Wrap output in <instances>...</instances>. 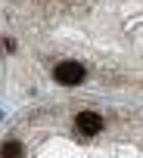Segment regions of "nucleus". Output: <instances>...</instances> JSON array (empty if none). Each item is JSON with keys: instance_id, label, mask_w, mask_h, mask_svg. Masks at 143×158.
Masks as SVG:
<instances>
[{"instance_id": "f257e3e1", "label": "nucleus", "mask_w": 143, "mask_h": 158, "mask_svg": "<svg viewBox=\"0 0 143 158\" xmlns=\"http://www.w3.org/2000/svg\"><path fill=\"white\" fill-rule=\"evenodd\" d=\"M53 77L59 84H65V87H75V84L84 81V65L81 62H59L56 71H53Z\"/></svg>"}, {"instance_id": "f03ea898", "label": "nucleus", "mask_w": 143, "mask_h": 158, "mask_svg": "<svg viewBox=\"0 0 143 158\" xmlns=\"http://www.w3.org/2000/svg\"><path fill=\"white\" fill-rule=\"evenodd\" d=\"M75 127H78V133H84V136H93V133H100V130H103V118H100L97 112H78V118H75Z\"/></svg>"}, {"instance_id": "7ed1b4c3", "label": "nucleus", "mask_w": 143, "mask_h": 158, "mask_svg": "<svg viewBox=\"0 0 143 158\" xmlns=\"http://www.w3.org/2000/svg\"><path fill=\"white\" fill-rule=\"evenodd\" d=\"M19 155H22V146L16 139H6L3 143V158H19Z\"/></svg>"}]
</instances>
